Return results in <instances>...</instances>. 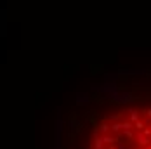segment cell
Listing matches in <instances>:
<instances>
[{
  "label": "cell",
  "instance_id": "obj_5",
  "mask_svg": "<svg viewBox=\"0 0 151 149\" xmlns=\"http://www.w3.org/2000/svg\"><path fill=\"white\" fill-rule=\"evenodd\" d=\"M91 102V97H89V94H78L76 95V104L78 106H83V104H89Z\"/></svg>",
  "mask_w": 151,
  "mask_h": 149
},
{
  "label": "cell",
  "instance_id": "obj_12",
  "mask_svg": "<svg viewBox=\"0 0 151 149\" xmlns=\"http://www.w3.org/2000/svg\"><path fill=\"white\" fill-rule=\"evenodd\" d=\"M115 149H132V148H130V146H127L122 139H118V140L115 142Z\"/></svg>",
  "mask_w": 151,
  "mask_h": 149
},
{
  "label": "cell",
  "instance_id": "obj_11",
  "mask_svg": "<svg viewBox=\"0 0 151 149\" xmlns=\"http://www.w3.org/2000/svg\"><path fill=\"white\" fill-rule=\"evenodd\" d=\"M144 127H148V125L144 123V120H137V121H134V128H136L137 132H141Z\"/></svg>",
  "mask_w": 151,
  "mask_h": 149
},
{
  "label": "cell",
  "instance_id": "obj_9",
  "mask_svg": "<svg viewBox=\"0 0 151 149\" xmlns=\"http://www.w3.org/2000/svg\"><path fill=\"white\" fill-rule=\"evenodd\" d=\"M94 149H104V142H103V139L99 135L94 137Z\"/></svg>",
  "mask_w": 151,
  "mask_h": 149
},
{
  "label": "cell",
  "instance_id": "obj_4",
  "mask_svg": "<svg viewBox=\"0 0 151 149\" xmlns=\"http://www.w3.org/2000/svg\"><path fill=\"white\" fill-rule=\"evenodd\" d=\"M101 139H103L104 146H115V142H116L118 139H122V137H118V135H109V134H104V135H101Z\"/></svg>",
  "mask_w": 151,
  "mask_h": 149
},
{
  "label": "cell",
  "instance_id": "obj_2",
  "mask_svg": "<svg viewBox=\"0 0 151 149\" xmlns=\"http://www.w3.org/2000/svg\"><path fill=\"white\" fill-rule=\"evenodd\" d=\"M111 99H113L115 102H120V104H130V102L136 101V97H134L132 92H120V90H118Z\"/></svg>",
  "mask_w": 151,
  "mask_h": 149
},
{
  "label": "cell",
  "instance_id": "obj_8",
  "mask_svg": "<svg viewBox=\"0 0 151 149\" xmlns=\"http://www.w3.org/2000/svg\"><path fill=\"white\" fill-rule=\"evenodd\" d=\"M122 137H125V139H129V140H134V128H129V130H122Z\"/></svg>",
  "mask_w": 151,
  "mask_h": 149
},
{
  "label": "cell",
  "instance_id": "obj_3",
  "mask_svg": "<svg viewBox=\"0 0 151 149\" xmlns=\"http://www.w3.org/2000/svg\"><path fill=\"white\" fill-rule=\"evenodd\" d=\"M134 139L137 140V144H139L141 148H148V146L151 144V137H148V135H144L142 132H137Z\"/></svg>",
  "mask_w": 151,
  "mask_h": 149
},
{
  "label": "cell",
  "instance_id": "obj_13",
  "mask_svg": "<svg viewBox=\"0 0 151 149\" xmlns=\"http://www.w3.org/2000/svg\"><path fill=\"white\" fill-rule=\"evenodd\" d=\"M141 132H142L144 135H148V137H151V128H150V127H144V128H142Z\"/></svg>",
  "mask_w": 151,
  "mask_h": 149
},
{
  "label": "cell",
  "instance_id": "obj_7",
  "mask_svg": "<svg viewBox=\"0 0 151 149\" xmlns=\"http://www.w3.org/2000/svg\"><path fill=\"white\" fill-rule=\"evenodd\" d=\"M109 132H111V128H109V123H108V121H103V123L97 127V134L104 135V134H109Z\"/></svg>",
  "mask_w": 151,
  "mask_h": 149
},
{
  "label": "cell",
  "instance_id": "obj_17",
  "mask_svg": "<svg viewBox=\"0 0 151 149\" xmlns=\"http://www.w3.org/2000/svg\"><path fill=\"white\" fill-rule=\"evenodd\" d=\"M111 149H115V148H111Z\"/></svg>",
  "mask_w": 151,
  "mask_h": 149
},
{
  "label": "cell",
  "instance_id": "obj_10",
  "mask_svg": "<svg viewBox=\"0 0 151 149\" xmlns=\"http://www.w3.org/2000/svg\"><path fill=\"white\" fill-rule=\"evenodd\" d=\"M70 125H71V130H73V134H76L78 130H80V121L76 118H73L71 121H70Z\"/></svg>",
  "mask_w": 151,
  "mask_h": 149
},
{
  "label": "cell",
  "instance_id": "obj_16",
  "mask_svg": "<svg viewBox=\"0 0 151 149\" xmlns=\"http://www.w3.org/2000/svg\"><path fill=\"white\" fill-rule=\"evenodd\" d=\"M148 149H151V144H150V146H148Z\"/></svg>",
  "mask_w": 151,
  "mask_h": 149
},
{
  "label": "cell",
  "instance_id": "obj_1",
  "mask_svg": "<svg viewBox=\"0 0 151 149\" xmlns=\"http://www.w3.org/2000/svg\"><path fill=\"white\" fill-rule=\"evenodd\" d=\"M91 90L99 92V94H106L108 97H113L118 92V85L115 82H106V83H94L91 85Z\"/></svg>",
  "mask_w": 151,
  "mask_h": 149
},
{
  "label": "cell",
  "instance_id": "obj_6",
  "mask_svg": "<svg viewBox=\"0 0 151 149\" xmlns=\"http://www.w3.org/2000/svg\"><path fill=\"white\" fill-rule=\"evenodd\" d=\"M127 113H129V121H132V123H134V121H137V120H139V116H141V113L137 111L136 107H129V111H127Z\"/></svg>",
  "mask_w": 151,
  "mask_h": 149
},
{
  "label": "cell",
  "instance_id": "obj_14",
  "mask_svg": "<svg viewBox=\"0 0 151 149\" xmlns=\"http://www.w3.org/2000/svg\"><path fill=\"white\" fill-rule=\"evenodd\" d=\"M142 113H144V116H146V118H151V107H146Z\"/></svg>",
  "mask_w": 151,
  "mask_h": 149
},
{
  "label": "cell",
  "instance_id": "obj_15",
  "mask_svg": "<svg viewBox=\"0 0 151 149\" xmlns=\"http://www.w3.org/2000/svg\"><path fill=\"white\" fill-rule=\"evenodd\" d=\"M115 78H116V74H108L106 73V80H111V82H113Z\"/></svg>",
  "mask_w": 151,
  "mask_h": 149
}]
</instances>
